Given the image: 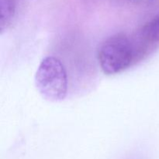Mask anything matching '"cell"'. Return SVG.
<instances>
[{"label":"cell","mask_w":159,"mask_h":159,"mask_svg":"<svg viewBox=\"0 0 159 159\" xmlns=\"http://www.w3.org/2000/svg\"><path fill=\"white\" fill-rule=\"evenodd\" d=\"M141 37L152 47L159 45V13L148 22L141 30Z\"/></svg>","instance_id":"obj_4"},{"label":"cell","mask_w":159,"mask_h":159,"mask_svg":"<svg viewBox=\"0 0 159 159\" xmlns=\"http://www.w3.org/2000/svg\"><path fill=\"white\" fill-rule=\"evenodd\" d=\"M35 85L42 97L50 102H59L66 97L68 77L59 59L48 56L42 60L35 75Z\"/></svg>","instance_id":"obj_2"},{"label":"cell","mask_w":159,"mask_h":159,"mask_svg":"<svg viewBox=\"0 0 159 159\" xmlns=\"http://www.w3.org/2000/svg\"><path fill=\"white\" fill-rule=\"evenodd\" d=\"M137 49L124 34L111 36L102 42L98 51V61L106 75H116L129 68L136 57Z\"/></svg>","instance_id":"obj_1"},{"label":"cell","mask_w":159,"mask_h":159,"mask_svg":"<svg viewBox=\"0 0 159 159\" xmlns=\"http://www.w3.org/2000/svg\"><path fill=\"white\" fill-rule=\"evenodd\" d=\"M18 0H0L1 33L9 27L16 13Z\"/></svg>","instance_id":"obj_3"}]
</instances>
